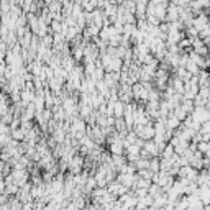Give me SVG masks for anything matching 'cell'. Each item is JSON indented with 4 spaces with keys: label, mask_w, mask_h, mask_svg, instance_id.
Masks as SVG:
<instances>
[{
    "label": "cell",
    "mask_w": 210,
    "mask_h": 210,
    "mask_svg": "<svg viewBox=\"0 0 210 210\" xmlns=\"http://www.w3.org/2000/svg\"><path fill=\"white\" fill-rule=\"evenodd\" d=\"M79 5L84 11H94L95 8H99V2L97 0H80Z\"/></svg>",
    "instance_id": "6da1fadb"
},
{
    "label": "cell",
    "mask_w": 210,
    "mask_h": 210,
    "mask_svg": "<svg viewBox=\"0 0 210 210\" xmlns=\"http://www.w3.org/2000/svg\"><path fill=\"white\" fill-rule=\"evenodd\" d=\"M197 151H199V153H202L205 156V154H208V149H210V146H208V141H199L197 143Z\"/></svg>",
    "instance_id": "7a4b0ae2"
}]
</instances>
